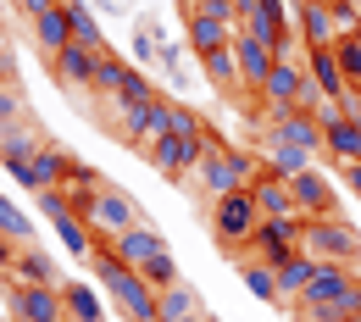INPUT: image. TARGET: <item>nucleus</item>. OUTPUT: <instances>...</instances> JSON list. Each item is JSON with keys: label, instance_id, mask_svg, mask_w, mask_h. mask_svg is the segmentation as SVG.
<instances>
[{"label": "nucleus", "instance_id": "obj_1", "mask_svg": "<svg viewBox=\"0 0 361 322\" xmlns=\"http://www.w3.org/2000/svg\"><path fill=\"white\" fill-rule=\"evenodd\" d=\"M90 267H94V278H100V289H106V300H111L128 322H156V300H161V289L145 283V273H134L128 261H117L111 244H94Z\"/></svg>", "mask_w": 361, "mask_h": 322}, {"label": "nucleus", "instance_id": "obj_2", "mask_svg": "<svg viewBox=\"0 0 361 322\" xmlns=\"http://www.w3.org/2000/svg\"><path fill=\"white\" fill-rule=\"evenodd\" d=\"M262 178V161L250 156V150H233V144H212L206 150V161L189 173V184L200 189L206 200H223V194H239V189H250ZM183 184V189H189Z\"/></svg>", "mask_w": 361, "mask_h": 322}, {"label": "nucleus", "instance_id": "obj_3", "mask_svg": "<svg viewBox=\"0 0 361 322\" xmlns=\"http://www.w3.org/2000/svg\"><path fill=\"white\" fill-rule=\"evenodd\" d=\"M256 94H262V106H267V111H289V106L317 111V100H322V89H317L312 73H306V61H295V56H278Z\"/></svg>", "mask_w": 361, "mask_h": 322}, {"label": "nucleus", "instance_id": "obj_4", "mask_svg": "<svg viewBox=\"0 0 361 322\" xmlns=\"http://www.w3.org/2000/svg\"><path fill=\"white\" fill-rule=\"evenodd\" d=\"M256 228H262V206H256V194H250V189L212 200V233H217V244H223V250H245V244L256 239Z\"/></svg>", "mask_w": 361, "mask_h": 322}, {"label": "nucleus", "instance_id": "obj_5", "mask_svg": "<svg viewBox=\"0 0 361 322\" xmlns=\"http://www.w3.org/2000/svg\"><path fill=\"white\" fill-rule=\"evenodd\" d=\"M300 250H312L317 261H345V267H356L361 261V233L350 228L345 217H306Z\"/></svg>", "mask_w": 361, "mask_h": 322}, {"label": "nucleus", "instance_id": "obj_6", "mask_svg": "<svg viewBox=\"0 0 361 322\" xmlns=\"http://www.w3.org/2000/svg\"><path fill=\"white\" fill-rule=\"evenodd\" d=\"M78 217H84V228H90L94 239H117V233H128L134 223H145V211L134 206V194H123V189H111V184L100 189Z\"/></svg>", "mask_w": 361, "mask_h": 322}, {"label": "nucleus", "instance_id": "obj_7", "mask_svg": "<svg viewBox=\"0 0 361 322\" xmlns=\"http://www.w3.org/2000/svg\"><path fill=\"white\" fill-rule=\"evenodd\" d=\"M239 28L245 34H256L262 45H272V56H295V34H289V11H283V0H245L239 6Z\"/></svg>", "mask_w": 361, "mask_h": 322}, {"label": "nucleus", "instance_id": "obj_8", "mask_svg": "<svg viewBox=\"0 0 361 322\" xmlns=\"http://www.w3.org/2000/svg\"><path fill=\"white\" fill-rule=\"evenodd\" d=\"M0 295H6V306H11V317H17V322H56V317H67L61 289H45V283H23V278L6 273Z\"/></svg>", "mask_w": 361, "mask_h": 322}, {"label": "nucleus", "instance_id": "obj_9", "mask_svg": "<svg viewBox=\"0 0 361 322\" xmlns=\"http://www.w3.org/2000/svg\"><path fill=\"white\" fill-rule=\"evenodd\" d=\"M167 94H156V100H145V106H117V139L128 144V150H139L145 156V144L150 139L167 134Z\"/></svg>", "mask_w": 361, "mask_h": 322}, {"label": "nucleus", "instance_id": "obj_10", "mask_svg": "<svg viewBox=\"0 0 361 322\" xmlns=\"http://www.w3.org/2000/svg\"><path fill=\"white\" fill-rule=\"evenodd\" d=\"M300 233H306V217H262V228H256V239L245 250L256 261H267V267H283L300 250Z\"/></svg>", "mask_w": 361, "mask_h": 322}, {"label": "nucleus", "instance_id": "obj_11", "mask_svg": "<svg viewBox=\"0 0 361 322\" xmlns=\"http://www.w3.org/2000/svg\"><path fill=\"white\" fill-rule=\"evenodd\" d=\"M267 134L283 139V144H300V150H312V156H322V117H317V111H306V106L267 111Z\"/></svg>", "mask_w": 361, "mask_h": 322}, {"label": "nucleus", "instance_id": "obj_12", "mask_svg": "<svg viewBox=\"0 0 361 322\" xmlns=\"http://www.w3.org/2000/svg\"><path fill=\"white\" fill-rule=\"evenodd\" d=\"M39 144H45V134H39L34 123H11V128H0V167L11 173V184L28 189V161H34Z\"/></svg>", "mask_w": 361, "mask_h": 322}, {"label": "nucleus", "instance_id": "obj_13", "mask_svg": "<svg viewBox=\"0 0 361 322\" xmlns=\"http://www.w3.org/2000/svg\"><path fill=\"white\" fill-rule=\"evenodd\" d=\"M111 250H117V261H128V267H150L156 256H167V239H161V228H150V217L145 223H134L128 233H117V239H106Z\"/></svg>", "mask_w": 361, "mask_h": 322}, {"label": "nucleus", "instance_id": "obj_14", "mask_svg": "<svg viewBox=\"0 0 361 322\" xmlns=\"http://www.w3.org/2000/svg\"><path fill=\"white\" fill-rule=\"evenodd\" d=\"M289 194H295V206H300V217H339L334 206V184L317 173V167H300V173H289Z\"/></svg>", "mask_w": 361, "mask_h": 322}, {"label": "nucleus", "instance_id": "obj_15", "mask_svg": "<svg viewBox=\"0 0 361 322\" xmlns=\"http://www.w3.org/2000/svg\"><path fill=\"white\" fill-rule=\"evenodd\" d=\"M233 34H239V23H228V17L183 11V45L195 50V61H200V56H212V50H223V45H233Z\"/></svg>", "mask_w": 361, "mask_h": 322}, {"label": "nucleus", "instance_id": "obj_16", "mask_svg": "<svg viewBox=\"0 0 361 322\" xmlns=\"http://www.w3.org/2000/svg\"><path fill=\"white\" fill-rule=\"evenodd\" d=\"M94 67H100V50H90V45H61L50 56V73L67 89H94Z\"/></svg>", "mask_w": 361, "mask_h": 322}, {"label": "nucleus", "instance_id": "obj_17", "mask_svg": "<svg viewBox=\"0 0 361 322\" xmlns=\"http://www.w3.org/2000/svg\"><path fill=\"white\" fill-rule=\"evenodd\" d=\"M233 61H239V84L256 94V89H262V78L272 73V61H278V56H272V45H262L256 34H245V28H239V34H233Z\"/></svg>", "mask_w": 361, "mask_h": 322}, {"label": "nucleus", "instance_id": "obj_18", "mask_svg": "<svg viewBox=\"0 0 361 322\" xmlns=\"http://www.w3.org/2000/svg\"><path fill=\"white\" fill-rule=\"evenodd\" d=\"M67 173H73V156L45 139V144L34 150V161H28V189H34V194H39V189H61V184H67Z\"/></svg>", "mask_w": 361, "mask_h": 322}, {"label": "nucleus", "instance_id": "obj_19", "mask_svg": "<svg viewBox=\"0 0 361 322\" xmlns=\"http://www.w3.org/2000/svg\"><path fill=\"white\" fill-rule=\"evenodd\" d=\"M306 73H312V84L322 89V100H345V73H339V56H334V45H312L306 50Z\"/></svg>", "mask_w": 361, "mask_h": 322}, {"label": "nucleus", "instance_id": "obj_20", "mask_svg": "<svg viewBox=\"0 0 361 322\" xmlns=\"http://www.w3.org/2000/svg\"><path fill=\"white\" fill-rule=\"evenodd\" d=\"M11 278H23V283H45V289H61V267H56V256L39 250V244H17Z\"/></svg>", "mask_w": 361, "mask_h": 322}, {"label": "nucleus", "instance_id": "obj_21", "mask_svg": "<svg viewBox=\"0 0 361 322\" xmlns=\"http://www.w3.org/2000/svg\"><path fill=\"white\" fill-rule=\"evenodd\" d=\"M250 194H256L262 217H300V206H295V194H289V178H278L267 167H262V178L250 184Z\"/></svg>", "mask_w": 361, "mask_h": 322}, {"label": "nucleus", "instance_id": "obj_22", "mask_svg": "<svg viewBox=\"0 0 361 322\" xmlns=\"http://www.w3.org/2000/svg\"><path fill=\"white\" fill-rule=\"evenodd\" d=\"M61 11H67V28H73V45H90V50H100V56H111V45H106V34H100V17H94L90 0H61Z\"/></svg>", "mask_w": 361, "mask_h": 322}, {"label": "nucleus", "instance_id": "obj_23", "mask_svg": "<svg viewBox=\"0 0 361 322\" xmlns=\"http://www.w3.org/2000/svg\"><path fill=\"white\" fill-rule=\"evenodd\" d=\"M295 17H300V45H306V50L339 39V34H334V11H328V0H300Z\"/></svg>", "mask_w": 361, "mask_h": 322}, {"label": "nucleus", "instance_id": "obj_24", "mask_svg": "<svg viewBox=\"0 0 361 322\" xmlns=\"http://www.w3.org/2000/svg\"><path fill=\"white\" fill-rule=\"evenodd\" d=\"M317 267H322V261H317L312 250H295V256L278 267V289H283V300H300V295H306V283L317 278Z\"/></svg>", "mask_w": 361, "mask_h": 322}, {"label": "nucleus", "instance_id": "obj_25", "mask_svg": "<svg viewBox=\"0 0 361 322\" xmlns=\"http://www.w3.org/2000/svg\"><path fill=\"white\" fill-rule=\"evenodd\" d=\"M200 311H206V306H200V295H195V289H189V283H167V289H161V300H156V322H178V317H200Z\"/></svg>", "mask_w": 361, "mask_h": 322}, {"label": "nucleus", "instance_id": "obj_26", "mask_svg": "<svg viewBox=\"0 0 361 322\" xmlns=\"http://www.w3.org/2000/svg\"><path fill=\"white\" fill-rule=\"evenodd\" d=\"M61 306H67V322H106V300L90 283H61Z\"/></svg>", "mask_w": 361, "mask_h": 322}, {"label": "nucleus", "instance_id": "obj_27", "mask_svg": "<svg viewBox=\"0 0 361 322\" xmlns=\"http://www.w3.org/2000/svg\"><path fill=\"white\" fill-rule=\"evenodd\" d=\"M34 39L45 45V56H56L61 45H73V28H67V11H61V0L45 6L39 17H34Z\"/></svg>", "mask_w": 361, "mask_h": 322}, {"label": "nucleus", "instance_id": "obj_28", "mask_svg": "<svg viewBox=\"0 0 361 322\" xmlns=\"http://www.w3.org/2000/svg\"><path fill=\"white\" fill-rule=\"evenodd\" d=\"M239 283H245V289H250L256 300H267V306H283V289H278V267H267V261H256V256H250V261L239 267Z\"/></svg>", "mask_w": 361, "mask_h": 322}, {"label": "nucleus", "instance_id": "obj_29", "mask_svg": "<svg viewBox=\"0 0 361 322\" xmlns=\"http://www.w3.org/2000/svg\"><path fill=\"white\" fill-rule=\"evenodd\" d=\"M262 167L278 173V178H289V173H300V167H312V150H300V144H283V139L267 134V150H262Z\"/></svg>", "mask_w": 361, "mask_h": 322}, {"label": "nucleus", "instance_id": "obj_30", "mask_svg": "<svg viewBox=\"0 0 361 322\" xmlns=\"http://www.w3.org/2000/svg\"><path fill=\"white\" fill-rule=\"evenodd\" d=\"M200 73L217 84L223 94H233V89H245L239 84V61H233V45H223V50H212V56H200Z\"/></svg>", "mask_w": 361, "mask_h": 322}, {"label": "nucleus", "instance_id": "obj_31", "mask_svg": "<svg viewBox=\"0 0 361 322\" xmlns=\"http://www.w3.org/2000/svg\"><path fill=\"white\" fill-rule=\"evenodd\" d=\"M334 56H339V73H345V106H356L361 100V39L350 34V39H334Z\"/></svg>", "mask_w": 361, "mask_h": 322}, {"label": "nucleus", "instance_id": "obj_32", "mask_svg": "<svg viewBox=\"0 0 361 322\" xmlns=\"http://www.w3.org/2000/svg\"><path fill=\"white\" fill-rule=\"evenodd\" d=\"M128 78H134V61H123V56H100V67H94V89H106L111 100H117Z\"/></svg>", "mask_w": 361, "mask_h": 322}, {"label": "nucleus", "instance_id": "obj_33", "mask_svg": "<svg viewBox=\"0 0 361 322\" xmlns=\"http://www.w3.org/2000/svg\"><path fill=\"white\" fill-rule=\"evenodd\" d=\"M0 233H6L11 244H34V223H28V211H23V206H11V200H6V189H0Z\"/></svg>", "mask_w": 361, "mask_h": 322}, {"label": "nucleus", "instance_id": "obj_34", "mask_svg": "<svg viewBox=\"0 0 361 322\" xmlns=\"http://www.w3.org/2000/svg\"><path fill=\"white\" fill-rule=\"evenodd\" d=\"M167 134L195 139V134H206V123H200V117H195L189 106H178V100H173V106H167Z\"/></svg>", "mask_w": 361, "mask_h": 322}, {"label": "nucleus", "instance_id": "obj_35", "mask_svg": "<svg viewBox=\"0 0 361 322\" xmlns=\"http://www.w3.org/2000/svg\"><path fill=\"white\" fill-rule=\"evenodd\" d=\"M328 11H334V34H339V39H350L361 28V0H334Z\"/></svg>", "mask_w": 361, "mask_h": 322}, {"label": "nucleus", "instance_id": "obj_36", "mask_svg": "<svg viewBox=\"0 0 361 322\" xmlns=\"http://www.w3.org/2000/svg\"><path fill=\"white\" fill-rule=\"evenodd\" d=\"M11 123H23V89L11 78H0V128H11Z\"/></svg>", "mask_w": 361, "mask_h": 322}, {"label": "nucleus", "instance_id": "obj_37", "mask_svg": "<svg viewBox=\"0 0 361 322\" xmlns=\"http://www.w3.org/2000/svg\"><path fill=\"white\" fill-rule=\"evenodd\" d=\"M145 273V283H156V289H167V283H178V261H173V250L167 256H156L150 267H139Z\"/></svg>", "mask_w": 361, "mask_h": 322}, {"label": "nucleus", "instance_id": "obj_38", "mask_svg": "<svg viewBox=\"0 0 361 322\" xmlns=\"http://www.w3.org/2000/svg\"><path fill=\"white\" fill-rule=\"evenodd\" d=\"M339 173H345V184H350V194H356V200H361V161H345Z\"/></svg>", "mask_w": 361, "mask_h": 322}, {"label": "nucleus", "instance_id": "obj_39", "mask_svg": "<svg viewBox=\"0 0 361 322\" xmlns=\"http://www.w3.org/2000/svg\"><path fill=\"white\" fill-rule=\"evenodd\" d=\"M11 261H17V244H11V239H6V233H0V278L11 273Z\"/></svg>", "mask_w": 361, "mask_h": 322}, {"label": "nucleus", "instance_id": "obj_40", "mask_svg": "<svg viewBox=\"0 0 361 322\" xmlns=\"http://www.w3.org/2000/svg\"><path fill=\"white\" fill-rule=\"evenodd\" d=\"M17 6H23L28 17H39V11H45V6H56V0H17Z\"/></svg>", "mask_w": 361, "mask_h": 322}, {"label": "nucleus", "instance_id": "obj_41", "mask_svg": "<svg viewBox=\"0 0 361 322\" xmlns=\"http://www.w3.org/2000/svg\"><path fill=\"white\" fill-rule=\"evenodd\" d=\"M6 39H11V34H6V23H0V56H6V50H11V45H6Z\"/></svg>", "mask_w": 361, "mask_h": 322}, {"label": "nucleus", "instance_id": "obj_42", "mask_svg": "<svg viewBox=\"0 0 361 322\" xmlns=\"http://www.w3.org/2000/svg\"><path fill=\"white\" fill-rule=\"evenodd\" d=\"M178 322H206V311H200V317H178Z\"/></svg>", "mask_w": 361, "mask_h": 322}, {"label": "nucleus", "instance_id": "obj_43", "mask_svg": "<svg viewBox=\"0 0 361 322\" xmlns=\"http://www.w3.org/2000/svg\"><path fill=\"white\" fill-rule=\"evenodd\" d=\"M206 322H223V317H212V311H206Z\"/></svg>", "mask_w": 361, "mask_h": 322}, {"label": "nucleus", "instance_id": "obj_44", "mask_svg": "<svg viewBox=\"0 0 361 322\" xmlns=\"http://www.w3.org/2000/svg\"><path fill=\"white\" fill-rule=\"evenodd\" d=\"M345 322H361V317H345Z\"/></svg>", "mask_w": 361, "mask_h": 322}, {"label": "nucleus", "instance_id": "obj_45", "mask_svg": "<svg viewBox=\"0 0 361 322\" xmlns=\"http://www.w3.org/2000/svg\"><path fill=\"white\" fill-rule=\"evenodd\" d=\"M56 322H67V317H56Z\"/></svg>", "mask_w": 361, "mask_h": 322}, {"label": "nucleus", "instance_id": "obj_46", "mask_svg": "<svg viewBox=\"0 0 361 322\" xmlns=\"http://www.w3.org/2000/svg\"><path fill=\"white\" fill-rule=\"evenodd\" d=\"M356 39H361V28H356Z\"/></svg>", "mask_w": 361, "mask_h": 322}, {"label": "nucleus", "instance_id": "obj_47", "mask_svg": "<svg viewBox=\"0 0 361 322\" xmlns=\"http://www.w3.org/2000/svg\"><path fill=\"white\" fill-rule=\"evenodd\" d=\"M328 6H334V0H328Z\"/></svg>", "mask_w": 361, "mask_h": 322}]
</instances>
